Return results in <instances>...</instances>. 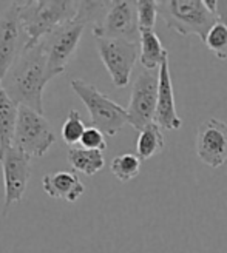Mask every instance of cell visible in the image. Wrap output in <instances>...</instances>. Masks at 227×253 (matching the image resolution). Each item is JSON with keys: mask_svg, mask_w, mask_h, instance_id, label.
I'll return each instance as SVG.
<instances>
[{"mask_svg": "<svg viewBox=\"0 0 227 253\" xmlns=\"http://www.w3.org/2000/svg\"><path fill=\"white\" fill-rule=\"evenodd\" d=\"M94 39H124L130 42H139V23H137L136 2L115 0L110 2L104 17L93 27Z\"/></svg>", "mask_w": 227, "mask_h": 253, "instance_id": "obj_8", "label": "cell"}, {"mask_svg": "<svg viewBox=\"0 0 227 253\" xmlns=\"http://www.w3.org/2000/svg\"><path fill=\"white\" fill-rule=\"evenodd\" d=\"M207 8L217 16L218 22L227 25V2H221V0H206Z\"/></svg>", "mask_w": 227, "mask_h": 253, "instance_id": "obj_24", "label": "cell"}, {"mask_svg": "<svg viewBox=\"0 0 227 253\" xmlns=\"http://www.w3.org/2000/svg\"><path fill=\"white\" fill-rule=\"evenodd\" d=\"M204 43L218 59L226 60L227 59V25L218 22L215 27L209 31Z\"/></svg>", "mask_w": 227, "mask_h": 253, "instance_id": "obj_21", "label": "cell"}, {"mask_svg": "<svg viewBox=\"0 0 227 253\" xmlns=\"http://www.w3.org/2000/svg\"><path fill=\"white\" fill-rule=\"evenodd\" d=\"M27 46L19 16V2H12L0 14V82Z\"/></svg>", "mask_w": 227, "mask_h": 253, "instance_id": "obj_11", "label": "cell"}, {"mask_svg": "<svg viewBox=\"0 0 227 253\" xmlns=\"http://www.w3.org/2000/svg\"><path fill=\"white\" fill-rule=\"evenodd\" d=\"M53 78L48 73V57L42 46L25 48L2 81L9 99L19 107H28L44 115V90Z\"/></svg>", "mask_w": 227, "mask_h": 253, "instance_id": "obj_1", "label": "cell"}, {"mask_svg": "<svg viewBox=\"0 0 227 253\" xmlns=\"http://www.w3.org/2000/svg\"><path fill=\"white\" fill-rule=\"evenodd\" d=\"M158 14L170 30L181 36H198L203 42L218 23L206 0H159Z\"/></svg>", "mask_w": 227, "mask_h": 253, "instance_id": "obj_4", "label": "cell"}, {"mask_svg": "<svg viewBox=\"0 0 227 253\" xmlns=\"http://www.w3.org/2000/svg\"><path fill=\"white\" fill-rule=\"evenodd\" d=\"M68 162L70 166L76 170L81 171L85 176H94L97 171H100L105 166V159L102 151L88 150L81 145H74L68 148Z\"/></svg>", "mask_w": 227, "mask_h": 253, "instance_id": "obj_17", "label": "cell"}, {"mask_svg": "<svg viewBox=\"0 0 227 253\" xmlns=\"http://www.w3.org/2000/svg\"><path fill=\"white\" fill-rule=\"evenodd\" d=\"M164 147H166V141H164L162 130L156 122H153L139 131L136 141V155L141 161H147L161 153Z\"/></svg>", "mask_w": 227, "mask_h": 253, "instance_id": "obj_18", "label": "cell"}, {"mask_svg": "<svg viewBox=\"0 0 227 253\" xmlns=\"http://www.w3.org/2000/svg\"><path fill=\"white\" fill-rule=\"evenodd\" d=\"M110 2H79L78 16L60 25L41 41L46 57L48 73L54 79L65 71L68 60L79 46L81 37L88 23H97L104 17Z\"/></svg>", "mask_w": 227, "mask_h": 253, "instance_id": "obj_2", "label": "cell"}, {"mask_svg": "<svg viewBox=\"0 0 227 253\" xmlns=\"http://www.w3.org/2000/svg\"><path fill=\"white\" fill-rule=\"evenodd\" d=\"M81 147L84 148H88V150H96V151H104L107 150L108 144H107V139H105V134L94 128V126H87V130L81 139Z\"/></svg>", "mask_w": 227, "mask_h": 253, "instance_id": "obj_23", "label": "cell"}, {"mask_svg": "<svg viewBox=\"0 0 227 253\" xmlns=\"http://www.w3.org/2000/svg\"><path fill=\"white\" fill-rule=\"evenodd\" d=\"M158 105H156V115L155 122L164 130H180L182 126V119L178 116L175 102V91H173V82L169 67V57L161 63L158 70Z\"/></svg>", "mask_w": 227, "mask_h": 253, "instance_id": "obj_13", "label": "cell"}, {"mask_svg": "<svg viewBox=\"0 0 227 253\" xmlns=\"http://www.w3.org/2000/svg\"><path fill=\"white\" fill-rule=\"evenodd\" d=\"M54 142L56 133L46 118L28 107H19L12 145L33 159L42 158Z\"/></svg>", "mask_w": 227, "mask_h": 253, "instance_id": "obj_6", "label": "cell"}, {"mask_svg": "<svg viewBox=\"0 0 227 253\" xmlns=\"http://www.w3.org/2000/svg\"><path fill=\"white\" fill-rule=\"evenodd\" d=\"M31 158L17 147H9L0 155V164L3 171V216H6L12 206L22 202L31 176Z\"/></svg>", "mask_w": 227, "mask_h": 253, "instance_id": "obj_9", "label": "cell"}, {"mask_svg": "<svg viewBox=\"0 0 227 253\" xmlns=\"http://www.w3.org/2000/svg\"><path fill=\"white\" fill-rule=\"evenodd\" d=\"M71 90L79 96L90 113V126L100 130L105 136H116L122 126L129 124L127 108L111 100L93 84L73 79Z\"/></svg>", "mask_w": 227, "mask_h": 253, "instance_id": "obj_5", "label": "cell"}, {"mask_svg": "<svg viewBox=\"0 0 227 253\" xmlns=\"http://www.w3.org/2000/svg\"><path fill=\"white\" fill-rule=\"evenodd\" d=\"M196 155L207 167L218 169L227 161V124L210 118L196 131Z\"/></svg>", "mask_w": 227, "mask_h": 253, "instance_id": "obj_12", "label": "cell"}, {"mask_svg": "<svg viewBox=\"0 0 227 253\" xmlns=\"http://www.w3.org/2000/svg\"><path fill=\"white\" fill-rule=\"evenodd\" d=\"M79 2H65V0H28L19 2V16L22 30L30 48L37 43L45 36L54 31L57 27L73 20L78 16Z\"/></svg>", "mask_w": 227, "mask_h": 253, "instance_id": "obj_3", "label": "cell"}, {"mask_svg": "<svg viewBox=\"0 0 227 253\" xmlns=\"http://www.w3.org/2000/svg\"><path fill=\"white\" fill-rule=\"evenodd\" d=\"M137 9V23H139V33L142 30H153L158 14V2L156 0H139L136 2Z\"/></svg>", "mask_w": 227, "mask_h": 253, "instance_id": "obj_22", "label": "cell"}, {"mask_svg": "<svg viewBox=\"0 0 227 253\" xmlns=\"http://www.w3.org/2000/svg\"><path fill=\"white\" fill-rule=\"evenodd\" d=\"M85 130H87V125L82 121L79 111L78 110H71L68 113L64 125H62V128H60V136H62V139H64V142L67 145L74 147V145L81 144V139H82Z\"/></svg>", "mask_w": 227, "mask_h": 253, "instance_id": "obj_20", "label": "cell"}, {"mask_svg": "<svg viewBox=\"0 0 227 253\" xmlns=\"http://www.w3.org/2000/svg\"><path fill=\"white\" fill-rule=\"evenodd\" d=\"M44 192L53 199L76 202L85 193V185L74 171L60 170L45 174L42 179Z\"/></svg>", "mask_w": 227, "mask_h": 253, "instance_id": "obj_14", "label": "cell"}, {"mask_svg": "<svg viewBox=\"0 0 227 253\" xmlns=\"http://www.w3.org/2000/svg\"><path fill=\"white\" fill-rule=\"evenodd\" d=\"M158 74L148 70L141 71L133 82L127 113L129 124L135 130L141 131L147 125L155 122L158 105Z\"/></svg>", "mask_w": 227, "mask_h": 253, "instance_id": "obj_10", "label": "cell"}, {"mask_svg": "<svg viewBox=\"0 0 227 253\" xmlns=\"http://www.w3.org/2000/svg\"><path fill=\"white\" fill-rule=\"evenodd\" d=\"M19 105L14 104L0 82V155L12 147L17 124Z\"/></svg>", "mask_w": 227, "mask_h": 253, "instance_id": "obj_15", "label": "cell"}, {"mask_svg": "<svg viewBox=\"0 0 227 253\" xmlns=\"http://www.w3.org/2000/svg\"><path fill=\"white\" fill-rule=\"evenodd\" d=\"M169 57V51L162 46L155 30H142L139 41V60L144 70H159L161 63Z\"/></svg>", "mask_w": 227, "mask_h": 253, "instance_id": "obj_16", "label": "cell"}, {"mask_svg": "<svg viewBox=\"0 0 227 253\" xmlns=\"http://www.w3.org/2000/svg\"><path fill=\"white\" fill-rule=\"evenodd\" d=\"M141 162L142 161L135 153H122L111 161L110 170L121 182H129L139 174Z\"/></svg>", "mask_w": 227, "mask_h": 253, "instance_id": "obj_19", "label": "cell"}, {"mask_svg": "<svg viewBox=\"0 0 227 253\" xmlns=\"http://www.w3.org/2000/svg\"><path fill=\"white\" fill-rule=\"evenodd\" d=\"M96 46L113 85L116 88H125L130 84L133 68L139 57V42L99 37L96 39Z\"/></svg>", "mask_w": 227, "mask_h": 253, "instance_id": "obj_7", "label": "cell"}]
</instances>
